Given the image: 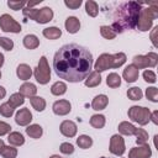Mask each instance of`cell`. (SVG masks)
<instances>
[{
  "mask_svg": "<svg viewBox=\"0 0 158 158\" xmlns=\"http://www.w3.org/2000/svg\"><path fill=\"white\" fill-rule=\"evenodd\" d=\"M1 156L4 158H16L17 149L14 146H5L4 149H2V152H1Z\"/></svg>",
  "mask_w": 158,
  "mask_h": 158,
  "instance_id": "74e56055",
  "label": "cell"
},
{
  "mask_svg": "<svg viewBox=\"0 0 158 158\" xmlns=\"http://www.w3.org/2000/svg\"><path fill=\"white\" fill-rule=\"evenodd\" d=\"M100 33L106 40H114L116 37V33L114 32V30L111 28V26H105V25L101 26L100 27Z\"/></svg>",
  "mask_w": 158,
  "mask_h": 158,
  "instance_id": "d590c367",
  "label": "cell"
},
{
  "mask_svg": "<svg viewBox=\"0 0 158 158\" xmlns=\"http://www.w3.org/2000/svg\"><path fill=\"white\" fill-rule=\"evenodd\" d=\"M111 67H112V54H109V53L100 54L99 58L96 59L95 64H94V69L98 73L104 72V70H107Z\"/></svg>",
  "mask_w": 158,
  "mask_h": 158,
  "instance_id": "30bf717a",
  "label": "cell"
},
{
  "mask_svg": "<svg viewBox=\"0 0 158 158\" xmlns=\"http://www.w3.org/2000/svg\"><path fill=\"white\" fill-rule=\"evenodd\" d=\"M21 95L26 96V98H32L36 95L37 93V88L35 84L32 83H23L21 86H20V91H19Z\"/></svg>",
  "mask_w": 158,
  "mask_h": 158,
  "instance_id": "d6986e66",
  "label": "cell"
},
{
  "mask_svg": "<svg viewBox=\"0 0 158 158\" xmlns=\"http://www.w3.org/2000/svg\"><path fill=\"white\" fill-rule=\"evenodd\" d=\"M30 102L32 105V107L36 110V111H43L46 109V100L41 96H32L30 98Z\"/></svg>",
  "mask_w": 158,
  "mask_h": 158,
  "instance_id": "484cf974",
  "label": "cell"
},
{
  "mask_svg": "<svg viewBox=\"0 0 158 158\" xmlns=\"http://www.w3.org/2000/svg\"><path fill=\"white\" fill-rule=\"evenodd\" d=\"M146 98L148 100H151L152 102H157L158 101V89L154 86L147 88L146 89Z\"/></svg>",
  "mask_w": 158,
  "mask_h": 158,
  "instance_id": "f35d334b",
  "label": "cell"
},
{
  "mask_svg": "<svg viewBox=\"0 0 158 158\" xmlns=\"http://www.w3.org/2000/svg\"><path fill=\"white\" fill-rule=\"evenodd\" d=\"M106 84H107L109 88H112V89L118 88L121 85V78H120V75L117 73H110L107 75V78H106Z\"/></svg>",
  "mask_w": 158,
  "mask_h": 158,
  "instance_id": "83f0119b",
  "label": "cell"
},
{
  "mask_svg": "<svg viewBox=\"0 0 158 158\" xmlns=\"http://www.w3.org/2000/svg\"><path fill=\"white\" fill-rule=\"evenodd\" d=\"M26 133H27L31 138H40V137L42 136V133H43V130H42V127H41L40 125L33 123V125L27 126Z\"/></svg>",
  "mask_w": 158,
  "mask_h": 158,
  "instance_id": "d4e9b609",
  "label": "cell"
},
{
  "mask_svg": "<svg viewBox=\"0 0 158 158\" xmlns=\"http://www.w3.org/2000/svg\"><path fill=\"white\" fill-rule=\"evenodd\" d=\"M157 32H158V26H156L154 28H153V32L151 33V40H152V42H153V46L154 47H157L158 44H157V41H156V35H157Z\"/></svg>",
  "mask_w": 158,
  "mask_h": 158,
  "instance_id": "bcb514c9",
  "label": "cell"
},
{
  "mask_svg": "<svg viewBox=\"0 0 158 158\" xmlns=\"http://www.w3.org/2000/svg\"><path fill=\"white\" fill-rule=\"evenodd\" d=\"M7 141L11 146H15V147L22 146L25 143V138L20 132H10V135L7 137Z\"/></svg>",
  "mask_w": 158,
  "mask_h": 158,
  "instance_id": "cb8c5ba5",
  "label": "cell"
},
{
  "mask_svg": "<svg viewBox=\"0 0 158 158\" xmlns=\"http://www.w3.org/2000/svg\"><path fill=\"white\" fill-rule=\"evenodd\" d=\"M142 5L137 1L122 2L118 5L114 14V21L111 28L115 33H122L125 30H132L136 27Z\"/></svg>",
  "mask_w": 158,
  "mask_h": 158,
  "instance_id": "7a4b0ae2",
  "label": "cell"
},
{
  "mask_svg": "<svg viewBox=\"0 0 158 158\" xmlns=\"http://www.w3.org/2000/svg\"><path fill=\"white\" fill-rule=\"evenodd\" d=\"M31 121H32V114H31L30 109L23 107V109H20V110L16 112L15 122H16L17 125H20V126H27Z\"/></svg>",
  "mask_w": 158,
  "mask_h": 158,
  "instance_id": "4fadbf2b",
  "label": "cell"
},
{
  "mask_svg": "<svg viewBox=\"0 0 158 158\" xmlns=\"http://www.w3.org/2000/svg\"><path fill=\"white\" fill-rule=\"evenodd\" d=\"M149 121H152L153 123L158 125V111H157V110L153 111V112H151V118H149Z\"/></svg>",
  "mask_w": 158,
  "mask_h": 158,
  "instance_id": "7dc6e473",
  "label": "cell"
},
{
  "mask_svg": "<svg viewBox=\"0 0 158 158\" xmlns=\"http://www.w3.org/2000/svg\"><path fill=\"white\" fill-rule=\"evenodd\" d=\"M23 46L27 49H35L40 46V40L35 35H26L23 37Z\"/></svg>",
  "mask_w": 158,
  "mask_h": 158,
  "instance_id": "7402d4cb",
  "label": "cell"
},
{
  "mask_svg": "<svg viewBox=\"0 0 158 158\" xmlns=\"http://www.w3.org/2000/svg\"><path fill=\"white\" fill-rule=\"evenodd\" d=\"M143 79H144L147 83L153 84V83H156L157 77H156L154 72H152V70H144V72H143Z\"/></svg>",
  "mask_w": 158,
  "mask_h": 158,
  "instance_id": "b9f144b4",
  "label": "cell"
},
{
  "mask_svg": "<svg viewBox=\"0 0 158 158\" xmlns=\"http://www.w3.org/2000/svg\"><path fill=\"white\" fill-rule=\"evenodd\" d=\"M5 95H6V90H5V88H4V86H0V100L4 99Z\"/></svg>",
  "mask_w": 158,
  "mask_h": 158,
  "instance_id": "c3c4849f",
  "label": "cell"
},
{
  "mask_svg": "<svg viewBox=\"0 0 158 158\" xmlns=\"http://www.w3.org/2000/svg\"><path fill=\"white\" fill-rule=\"evenodd\" d=\"M77 144L83 148V149H88L93 146V138L90 136H86V135H81L77 138Z\"/></svg>",
  "mask_w": 158,
  "mask_h": 158,
  "instance_id": "4dcf8cb0",
  "label": "cell"
},
{
  "mask_svg": "<svg viewBox=\"0 0 158 158\" xmlns=\"http://www.w3.org/2000/svg\"><path fill=\"white\" fill-rule=\"evenodd\" d=\"M15 109L9 104V102H4L0 105V115H2L4 117H11L14 115Z\"/></svg>",
  "mask_w": 158,
  "mask_h": 158,
  "instance_id": "8d00e7d4",
  "label": "cell"
},
{
  "mask_svg": "<svg viewBox=\"0 0 158 158\" xmlns=\"http://www.w3.org/2000/svg\"><path fill=\"white\" fill-rule=\"evenodd\" d=\"M42 33H43V36L46 37V38H48V40H57V38H59L60 36H62V31H60V28H58V27H47V28H44L43 31H42Z\"/></svg>",
  "mask_w": 158,
  "mask_h": 158,
  "instance_id": "603a6c76",
  "label": "cell"
},
{
  "mask_svg": "<svg viewBox=\"0 0 158 158\" xmlns=\"http://www.w3.org/2000/svg\"><path fill=\"white\" fill-rule=\"evenodd\" d=\"M105 122H106V118L104 115H100V114H96V115H93L90 117V125L94 127V128H102L105 126Z\"/></svg>",
  "mask_w": 158,
  "mask_h": 158,
  "instance_id": "4316f807",
  "label": "cell"
},
{
  "mask_svg": "<svg viewBox=\"0 0 158 158\" xmlns=\"http://www.w3.org/2000/svg\"><path fill=\"white\" fill-rule=\"evenodd\" d=\"M59 149H60V152L63 154H72L74 152V146L72 143H69V142H63L60 144Z\"/></svg>",
  "mask_w": 158,
  "mask_h": 158,
  "instance_id": "60d3db41",
  "label": "cell"
},
{
  "mask_svg": "<svg viewBox=\"0 0 158 158\" xmlns=\"http://www.w3.org/2000/svg\"><path fill=\"white\" fill-rule=\"evenodd\" d=\"M0 47H2L5 51H11L14 48V42L7 37H0Z\"/></svg>",
  "mask_w": 158,
  "mask_h": 158,
  "instance_id": "ab89813d",
  "label": "cell"
},
{
  "mask_svg": "<svg viewBox=\"0 0 158 158\" xmlns=\"http://www.w3.org/2000/svg\"><path fill=\"white\" fill-rule=\"evenodd\" d=\"M125 139L121 135H114L110 138V152L115 156H122L125 153Z\"/></svg>",
  "mask_w": 158,
  "mask_h": 158,
  "instance_id": "9c48e42d",
  "label": "cell"
},
{
  "mask_svg": "<svg viewBox=\"0 0 158 158\" xmlns=\"http://www.w3.org/2000/svg\"><path fill=\"white\" fill-rule=\"evenodd\" d=\"M14 109H16V107H19L20 105H22L23 102H25V96L23 95H21L20 93H15V94H12L10 98H9V101H7Z\"/></svg>",
  "mask_w": 158,
  "mask_h": 158,
  "instance_id": "d6a6232c",
  "label": "cell"
},
{
  "mask_svg": "<svg viewBox=\"0 0 158 158\" xmlns=\"http://www.w3.org/2000/svg\"><path fill=\"white\" fill-rule=\"evenodd\" d=\"M117 128H118V132L121 135H123V136H132L136 132V127L131 122H127V121L120 122V125H118Z\"/></svg>",
  "mask_w": 158,
  "mask_h": 158,
  "instance_id": "44dd1931",
  "label": "cell"
},
{
  "mask_svg": "<svg viewBox=\"0 0 158 158\" xmlns=\"http://www.w3.org/2000/svg\"><path fill=\"white\" fill-rule=\"evenodd\" d=\"M100 158H106V157H100Z\"/></svg>",
  "mask_w": 158,
  "mask_h": 158,
  "instance_id": "db71d44e",
  "label": "cell"
},
{
  "mask_svg": "<svg viewBox=\"0 0 158 158\" xmlns=\"http://www.w3.org/2000/svg\"><path fill=\"white\" fill-rule=\"evenodd\" d=\"M65 91H67V85L63 81H56L51 86V93L56 96H60V95L65 94Z\"/></svg>",
  "mask_w": 158,
  "mask_h": 158,
  "instance_id": "f546056e",
  "label": "cell"
},
{
  "mask_svg": "<svg viewBox=\"0 0 158 158\" xmlns=\"http://www.w3.org/2000/svg\"><path fill=\"white\" fill-rule=\"evenodd\" d=\"M126 54L122 53V52H118V53H115L112 54V67L111 68H118L121 67L125 62H126Z\"/></svg>",
  "mask_w": 158,
  "mask_h": 158,
  "instance_id": "e575fe53",
  "label": "cell"
},
{
  "mask_svg": "<svg viewBox=\"0 0 158 158\" xmlns=\"http://www.w3.org/2000/svg\"><path fill=\"white\" fill-rule=\"evenodd\" d=\"M100 83H101V75H100V73H98L95 70L90 72V74L85 78V85L88 88L98 86V85H100Z\"/></svg>",
  "mask_w": 158,
  "mask_h": 158,
  "instance_id": "ffe728a7",
  "label": "cell"
},
{
  "mask_svg": "<svg viewBox=\"0 0 158 158\" xmlns=\"http://www.w3.org/2000/svg\"><path fill=\"white\" fill-rule=\"evenodd\" d=\"M11 131V126L4 121H0V136H4L6 133H10Z\"/></svg>",
  "mask_w": 158,
  "mask_h": 158,
  "instance_id": "f6af8a7d",
  "label": "cell"
},
{
  "mask_svg": "<svg viewBox=\"0 0 158 158\" xmlns=\"http://www.w3.org/2000/svg\"><path fill=\"white\" fill-rule=\"evenodd\" d=\"M33 74H35L36 80H37L40 84H42V85L47 84V83L51 80V69H49L47 58H46L44 56H42V57L40 58V62H38L37 67L35 68Z\"/></svg>",
  "mask_w": 158,
  "mask_h": 158,
  "instance_id": "8992f818",
  "label": "cell"
},
{
  "mask_svg": "<svg viewBox=\"0 0 158 158\" xmlns=\"http://www.w3.org/2000/svg\"><path fill=\"white\" fill-rule=\"evenodd\" d=\"M2 64H4V54L0 53V68L2 67Z\"/></svg>",
  "mask_w": 158,
  "mask_h": 158,
  "instance_id": "681fc988",
  "label": "cell"
},
{
  "mask_svg": "<svg viewBox=\"0 0 158 158\" xmlns=\"http://www.w3.org/2000/svg\"><path fill=\"white\" fill-rule=\"evenodd\" d=\"M133 65L139 70V69H143V68H153V67H156L157 65V63H158V54L157 53H154V52H149V53H147L146 56H141V54H138V56H135L133 57Z\"/></svg>",
  "mask_w": 158,
  "mask_h": 158,
  "instance_id": "52a82bcc",
  "label": "cell"
},
{
  "mask_svg": "<svg viewBox=\"0 0 158 158\" xmlns=\"http://www.w3.org/2000/svg\"><path fill=\"white\" fill-rule=\"evenodd\" d=\"M53 69L60 79L69 83H79L93 69V54L88 48L77 43L64 44L54 54Z\"/></svg>",
  "mask_w": 158,
  "mask_h": 158,
  "instance_id": "6da1fadb",
  "label": "cell"
},
{
  "mask_svg": "<svg viewBox=\"0 0 158 158\" xmlns=\"http://www.w3.org/2000/svg\"><path fill=\"white\" fill-rule=\"evenodd\" d=\"M151 156H152V149L147 143L132 148L128 153V158H149Z\"/></svg>",
  "mask_w": 158,
  "mask_h": 158,
  "instance_id": "8fae6325",
  "label": "cell"
},
{
  "mask_svg": "<svg viewBox=\"0 0 158 158\" xmlns=\"http://www.w3.org/2000/svg\"><path fill=\"white\" fill-rule=\"evenodd\" d=\"M157 17H158V2L152 1V2H149L148 7L141 9L136 27L141 32H146L152 27L153 20Z\"/></svg>",
  "mask_w": 158,
  "mask_h": 158,
  "instance_id": "3957f363",
  "label": "cell"
},
{
  "mask_svg": "<svg viewBox=\"0 0 158 158\" xmlns=\"http://www.w3.org/2000/svg\"><path fill=\"white\" fill-rule=\"evenodd\" d=\"M0 28L4 32H12V33H20L21 32L20 23L9 14H2L0 16Z\"/></svg>",
  "mask_w": 158,
  "mask_h": 158,
  "instance_id": "ba28073f",
  "label": "cell"
},
{
  "mask_svg": "<svg viewBox=\"0 0 158 158\" xmlns=\"http://www.w3.org/2000/svg\"><path fill=\"white\" fill-rule=\"evenodd\" d=\"M52 110L56 115H59V116H64V115H68L70 111H72V105L68 100H57L53 106H52Z\"/></svg>",
  "mask_w": 158,
  "mask_h": 158,
  "instance_id": "7c38bea8",
  "label": "cell"
},
{
  "mask_svg": "<svg viewBox=\"0 0 158 158\" xmlns=\"http://www.w3.org/2000/svg\"><path fill=\"white\" fill-rule=\"evenodd\" d=\"M0 78H1V72H0Z\"/></svg>",
  "mask_w": 158,
  "mask_h": 158,
  "instance_id": "f5cc1de1",
  "label": "cell"
},
{
  "mask_svg": "<svg viewBox=\"0 0 158 158\" xmlns=\"http://www.w3.org/2000/svg\"><path fill=\"white\" fill-rule=\"evenodd\" d=\"M25 5H26V1H12V0L7 1V6L12 10H20V9L22 10Z\"/></svg>",
  "mask_w": 158,
  "mask_h": 158,
  "instance_id": "7bdbcfd3",
  "label": "cell"
},
{
  "mask_svg": "<svg viewBox=\"0 0 158 158\" xmlns=\"http://www.w3.org/2000/svg\"><path fill=\"white\" fill-rule=\"evenodd\" d=\"M16 75L19 77V79L21 80H28L32 75V68L28 65V64H20L16 69Z\"/></svg>",
  "mask_w": 158,
  "mask_h": 158,
  "instance_id": "ac0fdd59",
  "label": "cell"
},
{
  "mask_svg": "<svg viewBox=\"0 0 158 158\" xmlns=\"http://www.w3.org/2000/svg\"><path fill=\"white\" fill-rule=\"evenodd\" d=\"M64 26H65V30L68 33H77L80 28V21L75 16H69L65 20Z\"/></svg>",
  "mask_w": 158,
  "mask_h": 158,
  "instance_id": "2e32d148",
  "label": "cell"
},
{
  "mask_svg": "<svg viewBox=\"0 0 158 158\" xmlns=\"http://www.w3.org/2000/svg\"><path fill=\"white\" fill-rule=\"evenodd\" d=\"M127 114H128V117L133 122H137L141 126L147 125L149 122V118H151V111H149V109L143 107V106H131L128 109V112Z\"/></svg>",
  "mask_w": 158,
  "mask_h": 158,
  "instance_id": "5b68a950",
  "label": "cell"
},
{
  "mask_svg": "<svg viewBox=\"0 0 158 158\" xmlns=\"http://www.w3.org/2000/svg\"><path fill=\"white\" fill-rule=\"evenodd\" d=\"M64 5H65L67 7H69V9L75 10V9L80 7L81 0H65V1H64Z\"/></svg>",
  "mask_w": 158,
  "mask_h": 158,
  "instance_id": "ee69618b",
  "label": "cell"
},
{
  "mask_svg": "<svg viewBox=\"0 0 158 158\" xmlns=\"http://www.w3.org/2000/svg\"><path fill=\"white\" fill-rule=\"evenodd\" d=\"M143 96V93L139 88L137 86H133V88H130L127 90V98L130 100H133V101H137V100H141Z\"/></svg>",
  "mask_w": 158,
  "mask_h": 158,
  "instance_id": "836d02e7",
  "label": "cell"
},
{
  "mask_svg": "<svg viewBox=\"0 0 158 158\" xmlns=\"http://www.w3.org/2000/svg\"><path fill=\"white\" fill-rule=\"evenodd\" d=\"M59 130H60V133H62L63 136L72 138V137H74V136L77 135V130H78V128H77V125H75L73 121H70V120H64V121L60 123Z\"/></svg>",
  "mask_w": 158,
  "mask_h": 158,
  "instance_id": "5bb4252c",
  "label": "cell"
},
{
  "mask_svg": "<svg viewBox=\"0 0 158 158\" xmlns=\"http://www.w3.org/2000/svg\"><path fill=\"white\" fill-rule=\"evenodd\" d=\"M22 12L25 17H28L31 20H35L37 23H47L53 19V10L48 6L42 9H30L23 7Z\"/></svg>",
  "mask_w": 158,
  "mask_h": 158,
  "instance_id": "277c9868",
  "label": "cell"
},
{
  "mask_svg": "<svg viewBox=\"0 0 158 158\" xmlns=\"http://www.w3.org/2000/svg\"><path fill=\"white\" fill-rule=\"evenodd\" d=\"M109 104V99L106 95L104 94H100V95H96L94 99H93V102H91V107L96 111H100V110H104Z\"/></svg>",
  "mask_w": 158,
  "mask_h": 158,
  "instance_id": "e0dca14e",
  "label": "cell"
},
{
  "mask_svg": "<svg viewBox=\"0 0 158 158\" xmlns=\"http://www.w3.org/2000/svg\"><path fill=\"white\" fill-rule=\"evenodd\" d=\"M49 158H62L60 156H58V154H53V156H51Z\"/></svg>",
  "mask_w": 158,
  "mask_h": 158,
  "instance_id": "816d5d0a",
  "label": "cell"
},
{
  "mask_svg": "<svg viewBox=\"0 0 158 158\" xmlns=\"http://www.w3.org/2000/svg\"><path fill=\"white\" fill-rule=\"evenodd\" d=\"M4 147H5V143H4V141H2V139H0V153L2 152Z\"/></svg>",
  "mask_w": 158,
  "mask_h": 158,
  "instance_id": "f907efd6",
  "label": "cell"
},
{
  "mask_svg": "<svg viewBox=\"0 0 158 158\" xmlns=\"http://www.w3.org/2000/svg\"><path fill=\"white\" fill-rule=\"evenodd\" d=\"M85 11H86V14H88L89 16L95 17V16H98V14H99V6H98V4H96L95 1L88 0V1L85 2Z\"/></svg>",
  "mask_w": 158,
  "mask_h": 158,
  "instance_id": "1f68e13d",
  "label": "cell"
},
{
  "mask_svg": "<svg viewBox=\"0 0 158 158\" xmlns=\"http://www.w3.org/2000/svg\"><path fill=\"white\" fill-rule=\"evenodd\" d=\"M138 75H139V70L133 64H128L122 73V77L127 83H135L138 79Z\"/></svg>",
  "mask_w": 158,
  "mask_h": 158,
  "instance_id": "9a60e30c",
  "label": "cell"
},
{
  "mask_svg": "<svg viewBox=\"0 0 158 158\" xmlns=\"http://www.w3.org/2000/svg\"><path fill=\"white\" fill-rule=\"evenodd\" d=\"M136 143L138 146H143L148 142V132L143 128H136Z\"/></svg>",
  "mask_w": 158,
  "mask_h": 158,
  "instance_id": "f1b7e54d",
  "label": "cell"
}]
</instances>
